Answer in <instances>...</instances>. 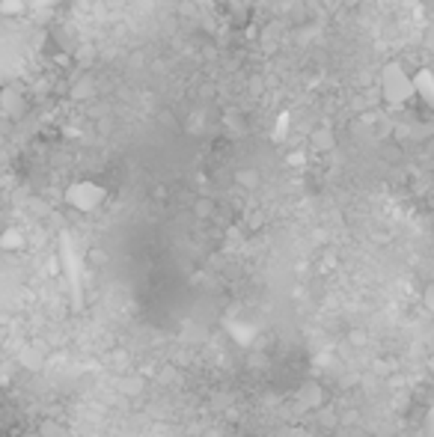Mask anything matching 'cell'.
Returning <instances> with one entry per match:
<instances>
[{"mask_svg":"<svg viewBox=\"0 0 434 437\" xmlns=\"http://www.w3.org/2000/svg\"><path fill=\"white\" fill-rule=\"evenodd\" d=\"M378 89H381V98L387 107H408L417 93H413V75L408 69L402 66V62H387L381 69V75H378Z\"/></svg>","mask_w":434,"mask_h":437,"instance_id":"obj_1","label":"cell"},{"mask_svg":"<svg viewBox=\"0 0 434 437\" xmlns=\"http://www.w3.org/2000/svg\"><path fill=\"white\" fill-rule=\"evenodd\" d=\"M62 200H66V205L71 211L93 214L107 202V187L102 182H95V178H78V182H71L66 187Z\"/></svg>","mask_w":434,"mask_h":437,"instance_id":"obj_2","label":"cell"},{"mask_svg":"<svg viewBox=\"0 0 434 437\" xmlns=\"http://www.w3.org/2000/svg\"><path fill=\"white\" fill-rule=\"evenodd\" d=\"M413 93L426 107H434V71L431 69H417L413 71Z\"/></svg>","mask_w":434,"mask_h":437,"instance_id":"obj_3","label":"cell"},{"mask_svg":"<svg viewBox=\"0 0 434 437\" xmlns=\"http://www.w3.org/2000/svg\"><path fill=\"white\" fill-rule=\"evenodd\" d=\"M288 131H292V113L279 110L274 116V125H271V143H277V146H279V143H286Z\"/></svg>","mask_w":434,"mask_h":437,"instance_id":"obj_4","label":"cell"},{"mask_svg":"<svg viewBox=\"0 0 434 437\" xmlns=\"http://www.w3.org/2000/svg\"><path fill=\"white\" fill-rule=\"evenodd\" d=\"M24 247V232L15 229V226H6L0 229V250H6V253H15V250Z\"/></svg>","mask_w":434,"mask_h":437,"instance_id":"obj_5","label":"cell"},{"mask_svg":"<svg viewBox=\"0 0 434 437\" xmlns=\"http://www.w3.org/2000/svg\"><path fill=\"white\" fill-rule=\"evenodd\" d=\"M24 12H27L24 0H0V15H3V18H18Z\"/></svg>","mask_w":434,"mask_h":437,"instance_id":"obj_6","label":"cell"},{"mask_svg":"<svg viewBox=\"0 0 434 437\" xmlns=\"http://www.w3.org/2000/svg\"><path fill=\"white\" fill-rule=\"evenodd\" d=\"M333 143H336V140H333L330 128H315L312 131V146L315 149H333Z\"/></svg>","mask_w":434,"mask_h":437,"instance_id":"obj_7","label":"cell"},{"mask_svg":"<svg viewBox=\"0 0 434 437\" xmlns=\"http://www.w3.org/2000/svg\"><path fill=\"white\" fill-rule=\"evenodd\" d=\"M422 303H426L429 312H434V283L426 285V292H422Z\"/></svg>","mask_w":434,"mask_h":437,"instance_id":"obj_8","label":"cell"}]
</instances>
